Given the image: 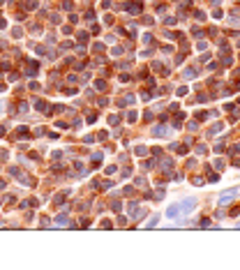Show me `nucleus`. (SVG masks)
Returning <instances> with one entry per match:
<instances>
[{
    "label": "nucleus",
    "instance_id": "obj_20",
    "mask_svg": "<svg viewBox=\"0 0 240 270\" xmlns=\"http://www.w3.org/2000/svg\"><path fill=\"white\" fill-rule=\"evenodd\" d=\"M134 185H136V187H145V178H136Z\"/></svg>",
    "mask_w": 240,
    "mask_h": 270
},
{
    "label": "nucleus",
    "instance_id": "obj_26",
    "mask_svg": "<svg viewBox=\"0 0 240 270\" xmlns=\"http://www.w3.org/2000/svg\"><path fill=\"white\" fill-rule=\"evenodd\" d=\"M132 173V169H129V166H127V169H123V171H120V175H123V178H127V175Z\"/></svg>",
    "mask_w": 240,
    "mask_h": 270
},
{
    "label": "nucleus",
    "instance_id": "obj_11",
    "mask_svg": "<svg viewBox=\"0 0 240 270\" xmlns=\"http://www.w3.org/2000/svg\"><path fill=\"white\" fill-rule=\"evenodd\" d=\"M222 127H224L222 122H215L213 127H210V134H217V132H222Z\"/></svg>",
    "mask_w": 240,
    "mask_h": 270
},
{
    "label": "nucleus",
    "instance_id": "obj_14",
    "mask_svg": "<svg viewBox=\"0 0 240 270\" xmlns=\"http://www.w3.org/2000/svg\"><path fill=\"white\" fill-rule=\"evenodd\" d=\"M37 109H39V111H49V104H46V102H42V99H39V102H37Z\"/></svg>",
    "mask_w": 240,
    "mask_h": 270
},
{
    "label": "nucleus",
    "instance_id": "obj_28",
    "mask_svg": "<svg viewBox=\"0 0 240 270\" xmlns=\"http://www.w3.org/2000/svg\"><path fill=\"white\" fill-rule=\"evenodd\" d=\"M205 118H208V113H203V111H201V113H196V120H205Z\"/></svg>",
    "mask_w": 240,
    "mask_h": 270
},
{
    "label": "nucleus",
    "instance_id": "obj_9",
    "mask_svg": "<svg viewBox=\"0 0 240 270\" xmlns=\"http://www.w3.org/2000/svg\"><path fill=\"white\" fill-rule=\"evenodd\" d=\"M219 180V173H213V169H210V173H208V183H217Z\"/></svg>",
    "mask_w": 240,
    "mask_h": 270
},
{
    "label": "nucleus",
    "instance_id": "obj_29",
    "mask_svg": "<svg viewBox=\"0 0 240 270\" xmlns=\"http://www.w3.org/2000/svg\"><path fill=\"white\" fill-rule=\"evenodd\" d=\"M215 166L217 169H224V159H215Z\"/></svg>",
    "mask_w": 240,
    "mask_h": 270
},
{
    "label": "nucleus",
    "instance_id": "obj_15",
    "mask_svg": "<svg viewBox=\"0 0 240 270\" xmlns=\"http://www.w3.org/2000/svg\"><path fill=\"white\" fill-rule=\"evenodd\" d=\"M157 222H160V215H155V217L148 222V229H152V226H157Z\"/></svg>",
    "mask_w": 240,
    "mask_h": 270
},
{
    "label": "nucleus",
    "instance_id": "obj_21",
    "mask_svg": "<svg viewBox=\"0 0 240 270\" xmlns=\"http://www.w3.org/2000/svg\"><path fill=\"white\" fill-rule=\"evenodd\" d=\"M79 42H81V44L88 42V33H79Z\"/></svg>",
    "mask_w": 240,
    "mask_h": 270
},
{
    "label": "nucleus",
    "instance_id": "obj_1",
    "mask_svg": "<svg viewBox=\"0 0 240 270\" xmlns=\"http://www.w3.org/2000/svg\"><path fill=\"white\" fill-rule=\"evenodd\" d=\"M236 196H240V187H233V189H226V192H222V196H219V203H229V201H233Z\"/></svg>",
    "mask_w": 240,
    "mask_h": 270
},
{
    "label": "nucleus",
    "instance_id": "obj_10",
    "mask_svg": "<svg viewBox=\"0 0 240 270\" xmlns=\"http://www.w3.org/2000/svg\"><path fill=\"white\" fill-rule=\"evenodd\" d=\"M95 88H97V90H106V81L97 78V81H95Z\"/></svg>",
    "mask_w": 240,
    "mask_h": 270
},
{
    "label": "nucleus",
    "instance_id": "obj_18",
    "mask_svg": "<svg viewBox=\"0 0 240 270\" xmlns=\"http://www.w3.org/2000/svg\"><path fill=\"white\" fill-rule=\"evenodd\" d=\"M92 51H97V53H104V44H95V46H92Z\"/></svg>",
    "mask_w": 240,
    "mask_h": 270
},
{
    "label": "nucleus",
    "instance_id": "obj_25",
    "mask_svg": "<svg viewBox=\"0 0 240 270\" xmlns=\"http://www.w3.org/2000/svg\"><path fill=\"white\" fill-rule=\"evenodd\" d=\"M192 35H194V37H203V33H201L199 28H192Z\"/></svg>",
    "mask_w": 240,
    "mask_h": 270
},
{
    "label": "nucleus",
    "instance_id": "obj_17",
    "mask_svg": "<svg viewBox=\"0 0 240 270\" xmlns=\"http://www.w3.org/2000/svg\"><path fill=\"white\" fill-rule=\"evenodd\" d=\"M196 74H199V70H194V67H192V70H187V72H185V76H187V78L196 76Z\"/></svg>",
    "mask_w": 240,
    "mask_h": 270
},
{
    "label": "nucleus",
    "instance_id": "obj_4",
    "mask_svg": "<svg viewBox=\"0 0 240 270\" xmlns=\"http://www.w3.org/2000/svg\"><path fill=\"white\" fill-rule=\"evenodd\" d=\"M152 134H155V136H169V127L157 125V127H152Z\"/></svg>",
    "mask_w": 240,
    "mask_h": 270
},
{
    "label": "nucleus",
    "instance_id": "obj_22",
    "mask_svg": "<svg viewBox=\"0 0 240 270\" xmlns=\"http://www.w3.org/2000/svg\"><path fill=\"white\" fill-rule=\"evenodd\" d=\"M123 51H125L123 46H113V51H111V53H113V55H123Z\"/></svg>",
    "mask_w": 240,
    "mask_h": 270
},
{
    "label": "nucleus",
    "instance_id": "obj_12",
    "mask_svg": "<svg viewBox=\"0 0 240 270\" xmlns=\"http://www.w3.org/2000/svg\"><path fill=\"white\" fill-rule=\"evenodd\" d=\"M55 224H58V226L67 224V215H58V217H55Z\"/></svg>",
    "mask_w": 240,
    "mask_h": 270
},
{
    "label": "nucleus",
    "instance_id": "obj_13",
    "mask_svg": "<svg viewBox=\"0 0 240 270\" xmlns=\"http://www.w3.org/2000/svg\"><path fill=\"white\" fill-rule=\"evenodd\" d=\"M194 16H196V21H203V18H205V12H201V9H196V12H194Z\"/></svg>",
    "mask_w": 240,
    "mask_h": 270
},
{
    "label": "nucleus",
    "instance_id": "obj_16",
    "mask_svg": "<svg viewBox=\"0 0 240 270\" xmlns=\"http://www.w3.org/2000/svg\"><path fill=\"white\" fill-rule=\"evenodd\" d=\"M231 62H233V58H231V55H224V58H222V65H224V67H229Z\"/></svg>",
    "mask_w": 240,
    "mask_h": 270
},
{
    "label": "nucleus",
    "instance_id": "obj_2",
    "mask_svg": "<svg viewBox=\"0 0 240 270\" xmlns=\"http://www.w3.org/2000/svg\"><path fill=\"white\" fill-rule=\"evenodd\" d=\"M194 208H196V199H185V201H180V210H182V215L192 212Z\"/></svg>",
    "mask_w": 240,
    "mask_h": 270
},
{
    "label": "nucleus",
    "instance_id": "obj_30",
    "mask_svg": "<svg viewBox=\"0 0 240 270\" xmlns=\"http://www.w3.org/2000/svg\"><path fill=\"white\" fill-rule=\"evenodd\" d=\"M231 152H240V143H236V146H233V148H231Z\"/></svg>",
    "mask_w": 240,
    "mask_h": 270
},
{
    "label": "nucleus",
    "instance_id": "obj_7",
    "mask_svg": "<svg viewBox=\"0 0 240 270\" xmlns=\"http://www.w3.org/2000/svg\"><path fill=\"white\" fill-rule=\"evenodd\" d=\"M171 166H173V162H171V159H162L160 169H162V171H171Z\"/></svg>",
    "mask_w": 240,
    "mask_h": 270
},
{
    "label": "nucleus",
    "instance_id": "obj_24",
    "mask_svg": "<svg viewBox=\"0 0 240 270\" xmlns=\"http://www.w3.org/2000/svg\"><path fill=\"white\" fill-rule=\"evenodd\" d=\"M136 118H139V115H136V111H132V113L127 115V120H129V122H136Z\"/></svg>",
    "mask_w": 240,
    "mask_h": 270
},
{
    "label": "nucleus",
    "instance_id": "obj_31",
    "mask_svg": "<svg viewBox=\"0 0 240 270\" xmlns=\"http://www.w3.org/2000/svg\"><path fill=\"white\" fill-rule=\"evenodd\" d=\"M238 226H240V224H238Z\"/></svg>",
    "mask_w": 240,
    "mask_h": 270
},
{
    "label": "nucleus",
    "instance_id": "obj_27",
    "mask_svg": "<svg viewBox=\"0 0 240 270\" xmlns=\"http://www.w3.org/2000/svg\"><path fill=\"white\" fill-rule=\"evenodd\" d=\"M222 150H224V143H222V141H219V143L215 146V152H222Z\"/></svg>",
    "mask_w": 240,
    "mask_h": 270
},
{
    "label": "nucleus",
    "instance_id": "obj_5",
    "mask_svg": "<svg viewBox=\"0 0 240 270\" xmlns=\"http://www.w3.org/2000/svg\"><path fill=\"white\" fill-rule=\"evenodd\" d=\"M125 12H141V2H129V5H125Z\"/></svg>",
    "mask_w": 240,
    "mask_h": 270
},
{
    "label": "nucleus",
    "instance_id": "obj_23",
    "mask_svg": "<svg viewBox=\"0 0 240 270\" xmlns=\"http://www.w3.org/2000/svg\"><path fill=\"white\" fill-rule=\"evenodd\" d=\"M192 185H196V187H201V185H203V178H192Z\"/></svg>",
    "mask_w": 240,
    "mask_h": 270
},
{
    "label": "nucleus",
    "instance_id": "obj_19",
    "mask_svg": "<svg viewBox=\"0 0 240 270\" xmlns=\"http://www.w3.org/2000/svg\"><path fill=\"white\" fill-rule=\"evenodd\" d=\"M109 122H111V125H118V122H120V115H109Z\"/></svg>",
    "mask_w": 240,
    "mask_h": 270
},
{
    "label": "nucleus",
    "instance_id": "obj_8",
    "mask_svg": "<svg viewBox=\"0 0 240 270\" xmlns=\"http://www.w3.org/2000/svg\"><path fill=\"white\" fill-rule=\"evenodd\" d=\"M134 152H136V155H148V148H145V146H136V148H134Z\"/></svg>",
    "mask_w": 240,
    "mask_h": 270
},
{
    "label": "nucleus",
    "instance_id": "obj_3",
    "mask_svg": "<svg viewBox=\"0 0 240 270\" xmlns=\"http://www.w3.org/2000/svg\"><path fill=\"white\" fill-rule=\"evenodd\" d=\"M180 215H182L180 203H173V206H169V208H166V217H169V219H176V217H180Z\"/></svg>",
    "mask_w": 240,
    "mask_h": 270
},
{
    "label": "nucleus",
    "instance_id": "obj_6",
    "mask_svg": "<svg viewBox=\"0 0 240 270\" xmlns=\"http://www.w3.org/2000/svg\"><path fill=\"white\" fill-rule=\"evenodd\" d=\"M134 102H136V97H134V95H127V97H123V99L118 102V106H123V104H134Z\"/></svg>",
    "mask_w": 240,
    "mask_h": 270
}]
</instances>
